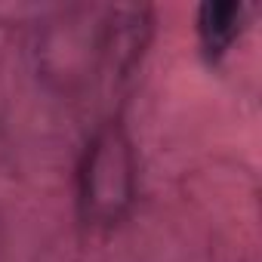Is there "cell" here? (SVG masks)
<instances>
[{
  "instance_id": "6da1fadb",
  "label": "cell",
  "mask_w": 262,
  "mask_h": 262,
  "mask_svg": "<svg viewBox=\"0 0 262 262\" xmlns=\"http://www.w3.org/2000/svg\"><path fill=\"white\" fill-rule=\"evenodd\" d=\"M133 167H129V145L117 129H108L96 139L83 167V210L93 219H114L117 210L129 201Z\"/></svg>"
},
{
  "instance_id": "7a4b0ae2",
  "label": "cell",
  "mask_w": 262,
  "mask_h": 262,
  "mask_svg": "<svg viewBox=\"0 0 262 262\" xmlns=\"http://www.w3.org/2000/svg\"><path fill=\"white\" fill-rule=\"evenodd\" d=\"M244 4H234V0H222V4H204L198 10V34L201 43L210 56H219L228 50V43L241 34L244 25Z\"/></svg>"
}]
</instances>
